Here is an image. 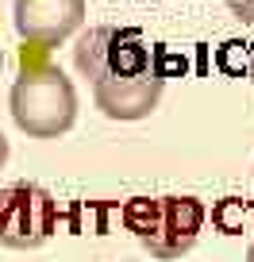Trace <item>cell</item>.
Wrapping results in <instances>:
<instances>
[{
	"mask_svg": "<svg viewBox=\"0 0 254 262\" xmlns=\"http://www.w3.org/2000/svg\"><path fill=\"white\" fill-rule=\"evenodd\" d=\"M246 212H250L246 201H239V196H223V201H216V205H212V228L220 231V235H239Z\"/></svg>",
	"mask_w": 254,
	"mask_h": 262,
	"instance_id": "8",
	"label": "cell"
},
{
	"mask_svg": "<svg viewBox=\"0 0 254 262\" xmlns=\"http://www.w3.org/2000/svg\"><path fill=\"white\" fill-rule=\"evenodd\" d=\"M231 4V16L243 19L246 27H254V0H227Z\"/></svg>",
	"mask_w": 254,
	"mask_h": 262,
	"instance_id": "10",
	"label": "cell"
},
{
	"mask_svg": "<svg viewBox=\"0 0 254 262\" xmlns=\"http://www.w3.org/2000/svg\"><path fill=\"white\" fill-rule=\"evenodd\" d=\"M250 81H254V50H250Z\"/></svg>",
	"mask_w": 254,
	"mask_h": 262,
	"instance_id": "13",
	"label": "cell"
},
{
	"mask_svg": "<svg viewBox=\"0 0 254 262\" xmlns=\"http://www.w3.org/2000/svg\"><path fill=\"white\" fill-rule=\"evenodd\" d=\"M189 62L181 54H173L166 42H154V74L158 77H173V74H185Z\"/></svg>",
	"mask_w": 254,
	"mask_h": 262,
	"instance_id": "9",
	"label": "cell"
},
{
	"mask_svg": "<svg viewBox=\"0 0 254 262\" xmlns=\"http://www.w3.org/2000/svg\"><path fill=\"white\" fill-rule=\"evenodd\" d=\"M58 231V205L42 185H0V247L39 251Z\"/></svg>",
	"mask_w": 254,
	"mask_h": 262,
	"instance_id": "4",
	"label": "cell"
},
{
	"mask_svg": "<svg viewBox=\"0 0 254 262\" xmlns=\"http://www.w3.org/2000/svg\"><path fill=\"white\" fill-rule=\"evenodd\" d=\"M250 50H254V42L227 39L220 50H216V66H220V74H227V77H250Z\"/></svg>",
	"mask_w": 254,
	"mask_h": 262,
	"instance_id": "7",
	"label": "cell"
},
{
	"mask_svg": "<svg viewBox=\"0 0 254 262\" xmlns=\"http://www.w3.org/2000/svg\"><path fill=\"white\" fill-rule=\"evenodd\" d=\"M162 89H166V77L147 74V77H127V81H116V85H100V89H93V100L108 120L131 123V120H147L154 112L158 100H162Z\"/></svg>",
	"mask_w": 254,
	"mask_h": 262,
	"instance_id": "6",
	"label": "cell"
},
{
	"mask_svg": "<svg viewBox=\"0 0 254 262\" xmlns=\"http://www.w3.org/2000/svg\"><path fill=\"white\" fill-rule=\"evenodd\" d=\"M8 162V139H4V131H0V166Z\"/></svg>",
	"mask_w": 254,
	"mask_h": 262,
	"instance_id": "11",
	"label": "cell"
},
{
	"mask_svg": "<svg viewBox=\"0 0 254 262\" xmlns=\"http://www.w3.org/2000/svg\"><path fill=\"white\" fill-rule=\"evenodd\" d=\"M74 66L81 77H89L93 89H100L154 74V47H147L135 27H89L74 47Z\"/></svg>",
	"mask_w": 254,
	"mask_h": 262,
	"instance_id": "3",
	"label": "cell"
},
{
	"mask_svg": "<svg viewBox=\"0 0 254 262\" xmlns=\"http://www.w3.org/2000/svg\"><path fill=\"white\" fill-rule=\"evenodd\" d=\"M0 66H4V50H0Z\"/></svg>",
	"mask_w": 254,
	"mask_h": 262,
	"instance_id": "14",
	"label": "cell"
},
{
	"mask_svg": "<svg viewBox=\"0 0 254 262\" xmlns=\"http://www.w3.org/2000/svg\"><path fill=\"white\" fill-rule=\"evenodd\" d=\"M12 120L31 139H58L77 123V89L58 66L24 70L12 85Z\"/></svg>",
	"mask_w": 254,
	"mask_h": 262,
	"instance_id": "2",
	"label": "cell"
},
{
	"mask_svg": "<svg viewBox=\"0 0 254 262\" xmlns=\"http://www.w3.org/2000/svg\"><path fill=\"white\" fill-rule=\"evenodd\" d=\"M120 220L150 251V258L173 262L197 247V235L204 228V205L197 196H131L120 208Z\"/></svg>",
	"mask_w": 254,
	"mask_h": 262,
	"instance_id": "1",
	"label": "cell"
},
{
	"mask_svg": "<svg viewBox=\"0 0 254 262\" xmlns=\"http://www.w3.org/2000/svg\"><path fill=\"white\" fill-rule=\"evenodd\" d=\"M16 35L35 47H58L85 24V0H16Z\"/></svg>",
	"mask_w": 254,
	"mask_h": 262,
	"instance_id": "5",
	"label": "cell"
},
{
	"mask_svg": "<svg viewBox=\"0 0 254 262\" xmlns=\"http://www.w3.org/2000/svg\"><path fill=\"white\" fill-rule=\"evenodd\" d=\"M246 262H254V243H250V251H246Z\"/></svg>",
	"mask_w": 254,
	"mask_h": 262,
	"instance_id": "12",
	"label": "cell"
}]
</instances>
